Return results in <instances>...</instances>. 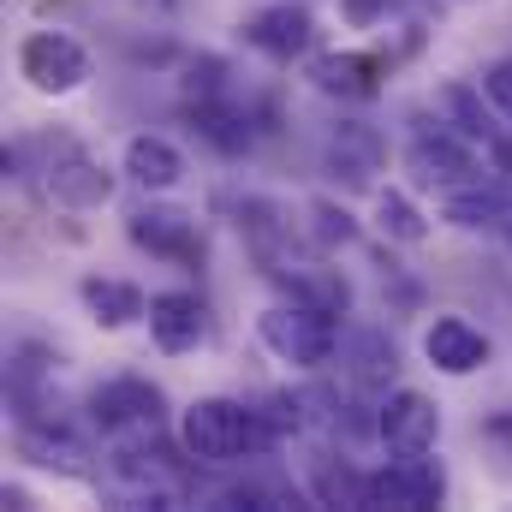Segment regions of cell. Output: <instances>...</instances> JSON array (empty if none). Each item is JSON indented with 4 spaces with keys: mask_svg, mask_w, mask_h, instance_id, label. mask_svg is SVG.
<instances>
[{
    "mask_svg": "<svg viewBox=\"0 0 512 512\" xmlns=\"http://www.w3.org/2000/svg\"><path fill=\"white\" fill-rule=\"evenodd\" d=\"M239 36L251 42L262 60L292 66V60H310V48H316V12L304 0H268V6H256L251 18L239 24Z\"/></svg>",
    "mask_w": 512,
    "mask_h": 512,
    "instance_id": "52a82bcc",
    "label": "cell"
},
{
    "mask_svg": "<svg viewBox=\"0 0 512 512\" xmlns=\"http://www.w3.org/2000/svg\"><path fill=\"white\" fill-rule=\"evenodd\" d=\"M441 221L459 227V233H495L512 221V179L507 173H489L477 185H459V191H441Z\"/></svg>",
    "mask_w": 512,
    "mask_h": 512,
    "instance_id": "8fae6325",
    "label": "cell"
},
{
    "mask_svg": "<svg viewBox=\"0 0 512 512\" xmlns=\"http://www.w3.org/2000/svg\"><path fill=\"white\" fill-rule=\"evenodd\" d=\"M18 453H24L30 465L54 471V477H84V471H90V465H84L90 447H84L66 423H54V429H48V423H24V429H18Z\"/></svg>",
    "mask_w": 512,
    "mask_h": 512,
    "instance_id": "d6986e66",
    "label": "cell"
},
{
    "mask_svg": "<svg viewBox=\"0 0 512 512\" xmlns=\"http://www.w3.org/2000/svg\"><path fill=\"white\" fill-rule=\"evenodd\" d=\"M405 173L423 185V191H459V185H477V179H489L495 167H489V149L483 143H471L465 131L453 126H423L411 143H405Z\"/></svg>",
    "mask_w": 512,
    "mask_h": 512,
    "instance_id": "3957f363",
    "label": "cell"
},
{
    "mask_svg": "<svg viewBox=\"0 0 512 512\" xmlns=\"http://www.w3.org/2000/svg\"><path fill=\"white\" fill-rule=\"evenodd\" d=\"M346 376H352V387H370V393H382V387L399 376V352H393V340H387L382 328H358V334H352V346H346Z\"/></svg>",
    "mask_w": 512,
    "mask_h": 512,
    "instance_id": "7402d4cb",
    "label": "cell"
},
{
    "mask_svg": "<svg viewBox=\"0 0 512 512\" xmlns=\"http://www.w3.org/2000/svg\"><path fill=\"white\" fill-rule=\"evenodd\" d=\"M280 441H286V429H280L262 405L227 399V393L191 399V405H185V417H179V447H185V459H197V465L268 459Z\"/></svg>",
    "mask_w": 512,
    "mask_h": 512,
    "instance_id": "6da1fadb",
    "label": "cell"
},
{
    "mask_svg": "<svg viewBox=\"0 0 512 512\" xmlns=\"http://www.w3.org/2000/svg\"><path fill=\"white\" fill-rule=\"evenodd\" d=\"M387 6H393V0H340V18H346L352 30H376L387 18Z\"/></svg>",
    "mask_w": 512,
    "mask_h": 512,
    "instance_id": "83f0119b",
    "label": "cell"
},
{
    "mask_svg": "<svg viewBox=\"0 0 512 512\" xmlns=\"http://www.w3.org/2000/svg\"><path fill=\"white\" fill-rule=\"evenodd\" d=\"M18 78L36 90V96H72L90 84V54L78 36L66 30H30L18 42Z\"/></svg>",
    "mask_w": 512,
    "mask_h": 512,
    "instance_id": "8992f818",
    "label": "cell"
},
{
    "mask_svg": "<svg viewBox=\"0 0 512 512\" xmlns=\"http://www.w3.org/2000/svg\"><path fill=\"white\" fill-rule=\"evenodd\" d=\"M203 334H209V310H203L197 292H155L149 298V340H155V352L185 358V352L203 346Z\"/></svg>",
    "mask_w": 512,
    "mask_h": 512,
    "instance_id": "4fadbf2b",
    "label": "cell"
},
{
    "mask_svg": "<svg viewBox=\"0 0 512 512\" xmlns=\"http://www.w3.org/2000/svg\"><path fill=\"white\" fill-rule=\"evenodd\" d=\"M501 239H507V251H512V221H507V227H501Z\"/></svg>",
    "mask_w": 512,
    "mask_h": 512,
    "instance_id": "f1b7e54d",
    "label": "cell"
},
{
    "mask_svg": "<svg viewBox=\"0 0 512 512\" xmlns=\"http://www.w3.org/2000/svg\"><path fill=\"white\" fill-rule=\"evenodd\" d=\"M126 239L137 251L161 256V262H191V256L203 251L197 215L191 209H173V203H137L126 215Z\"/></svg>",
    "mask_w": 512,
    "mask_h": 512,
    "instance_id": "30bf717a",
    "label": "cell"
},
{
    "mask_svg": "<svg viewBox=\"0 0 512 512\" xmlns=\"http://www.w3.org/2000/svg\"><path fill=\"white\" fill-rule=\"evenodd\" d=\"M215 96H233L227 90V60H197L191 66V78H185V102H215Z\"/></svg>",
    "mask_w": 512,
    "mask_h": 512,
    "instance_id": "484cf974",
    "label": "cell"
},
{
    "mask_svg": "<svg viewBox=\"0 0 512 512\" xmlns=\"http://www.w3.org/2000/svg\"><path fill=\"white\" fill-rule=\"evenodd\" d=\"M268 280H280L286 286V298H310V304H322V310H334V316H346L352 310V286H346V274L340 268H328V262H304V256H280V262H268L262 268Z\"/></svg>",
    "mask_w": 512,
    "mask_h": 512,
    "instance_id": "2e32d148",
    "label": "cell"
},
{
    "mask_svg": "<svg viewBox=\"0 0 512 512\" xmlns=\"http://www.w3.org/2000/svg\"><path fill=\"white\" fill-rule=\"evenodd\" d=\"M304 78H310V90H322V96H334V102H370V96H382V60L376 54H310L304 60Z\"/></svg>",
    "mask_w": 512,
    "mask_h": 512,
    "instance_id": "5bb4252c",
    "label": "cell"
},
{
    "mask_svg": "<svg viewBox=\"0 0 512 512\" xmlns=\"http://www.w3.org/2000/svg\"><path fill=\"white\" fill-rule=\"evenodd\" d=\"M447 477L429 453H393L382 471H370V507L382 512H429L441 507Z\"/></svg>",
    "mask_w": 512,
    "mask_h": 512,
    "instance_id": "ba28073f",
    "label": "cell"
},
{
    "mask_svg": "<svg viewBox=\"0 0 512 512\" xmlns=\"http://www.w3.org/2000/svg\"><path fill=\"white\" fill-rule=\"evenodd\" d=\"M387 167V137L370 120H340L328 131V173L346 185H376V173Z\"/></svg>",
    "mask_w": 512,
    "mask_h": 512,
    "instance_id": "9a60e30c",
    "label": "cell"
},
{
    "mask_svg": "<svg viewBox=\"0 0 512 512\" xmlns=\"http://www.w3.org/2000/svg\"><path fill=\"white\" fill-rule=\"evenodd\" d=\"M423 358H429L441 376H477V370L495 358V340H489L477 322H465V316H435V322L423 328Z\"/></svg>",
    "mask_w": 512,
    "mask_h": 512,
    "instance_id": "7c38bea8",
    "label": "cell"
},
{
    "mask_svg": "<svg viewBox=\"0 0 512 512\" xmlns=\"http://www.w3.org/2000/svg\"><path fill=\"white\" fill-rule=\"evenodd\" d=\"M310 239L322 245V251H346V245H358V221L340 209V203H328V197H316L310 209Z\"/></svg>",
    "mask_w": 512,
    "mask_h": 512,
    "instance_id": "d4e9b609",
    "label": "cell"
},
{
    "mask_svg": "<svg viewBox=\"0 0 512 512\" xmlns=\"http://www.w3.org/2000/svg\"><path fill=\"white\" fill-rule=\"evenodd\" d=\"M185 114H191V131L209 143V149H221V155H245L256 143V120L245 102H233V96H215V102H185Z\"/></svg>",
    "mask_w": 512,
    "mask_h": 512,
    "instance_id": "ac0fdd59",
    "label": "cell"
},
{
    "mask_svg": "<svg viewBox=\"0 0 512 512\" xmlns=\"http://www.w3.org/2000/svg\"><path fill=\"white\" fill-rule=\"evenodd\" d=\"M167 6H179V0H167Z\"/></svg>",
    "mask_w": 512,
    "mask_h": 512,
    "instance_id": "f546056e",
    "label": "cell"
},
{
    "mask_svg": "<svg viewBox=\"0 0 512 512\" xmlns=\"http://www.w3.org/2000/svg\"><path fill=\"white\" fill-rule=\"evenodd\" d=\"M376 435L387 453H435L441 435V405L417 387H387L376 405Z\"/></svg>",
    "mask_w": 512,
    "mask_h": 512,
    "instance_id": "9c48e42d",
    "label": "cell"
},
{
    "mask_svg": "<svg viewBox=\"0 0 512 512\" xmlns=\"http://www.w3.org/2000/svg\"><path fill=\"white\" fill-rule=\"evenodd\" d=\"M120 167H126L131 185H143V191H173V185L185 179V155H179L167 137H149V131H137L126 143Z\"/></svg>",
    "mask_w": 512,
    "mask_h": 512,
    "instance_id": "ffe728a7",
    "label": "cell"
},
{
    "mask_svg": "<svg viewBox=\"0 0 512 512\" xmlns=\"http://www.w3.org/2000/svg\"><path fill=\"white\" fill-rule=\"evenodd\" d=\"M256 340L292 370H322L340 352V316L310 298H280L256 316Z\"/></svg>",
    "mask_w": 512,
    "mask_h": 512,
    "instance_id": "7a4b0ae2",
    "label": "cell"
},
{
    "mask_svg": "<svg viewBox=\"0 0 512 512\" xmlns=\"http://www.w3.org/2000/svg\"><path fill=\"white\" fill-rule=\"evenodd\" d=\"M310 501L316 507H352L364 512L370 507V471H358V465H346V459H316L310 465Z\"/></svg>",
    "mask_w": 512,
    "mask_h": 512,
    "instance_id": "44dd1931",
    "label": "cell"
},
{
    "mask_svg": "<svg viewBox=\"0 0 512 512\" xmlns=\"http://www.w3.org/2000/svg\"><path fill=\"white\" fill-rule=\"evenodd\" d=\"M483 96L495 102V114L512 120V60H495V66L483 72Z\"/></svg>",
    "mask_w": 512,
    "mask_h": 512,
    "instance_id": "4316f807",
    "label": "cell"
},
{
    "mask_svg": "<svg viewBox=\"0 0 512 512\" xmlns=\"http://www.w3.org/2000/svg\"><path fill=\"white\" fill-rule=\"evenodd\" d=\"M78 298H84L90 322L108 328V334H120V328H131V322H149V298H143V286H131V280H120V274H84Z\"/></svg>",
    "mask_w": 512,
    "mask_h": 512,
    "instance_id": "e0dca14e",
    "label": "cell"
},
{
    "mask_svg": "<svg viewBox=\"0 0 512 512\" xmlns=\"http://www.w3.org/2000/svg\"><path fill=\"white\" fill-rule=\"evenodd\" d=\"M376 227H382L387 245H423V239H429V215H423L405 191H393V185L376 191Z\"/></svg>",
    "mask_w": 512,
    "mask_h": 512,
    "instance_id": "cb8c5ba5",
    "label": "cell"
},
{
    "mask_svg": "<svg viewBox=\"0 0 512 512\" xmlns=\"http://www.w3.org/2000/svg\"><path fill=\"white\" fill-rule=\"evenodd\" d=\"M90 423L108 441H155L167 429V393L143 376H120V382L96 387L90 399Z\"/></svg>",
    "mask_w": 512,
    "mask_h": 512,
    "instance_id": "5b68a950",
    "label": "cell"
},
{
    "mask_svg": "<svg viewBox=\"0 0 512 512\" xmlns=\"http://www.w3.org/2000/svg\"><path fill=\"white\" fill-rule=\"evenodd\" d=\"M42 185H48V197L54 203H66V209H102L108 197H114V173L78 143V137H42Z\"/></svg>",
    "mask_w": 512,
    "mask_h": 512,
    "instance_id": "277c9868",
    "label": "cell"
},
{
    "mask_svg": "<svg viewBox=\"0 0 512 512\" xmlns=\"http://www.w3.org/2000/svg\"><path fill=\"white\" fill-rule=\"evenodd\" d=\"M435 108L447 114V126L453 131H465L471 143H495L501 137V126H495V114L483 108V90H471V84H441V96H435Z\"/></svg>",
    "mask_w": 512,
    "mask_h": 512,
    "instance_id": "603a6c76",
    "label": "cell"
}]
</instances>
